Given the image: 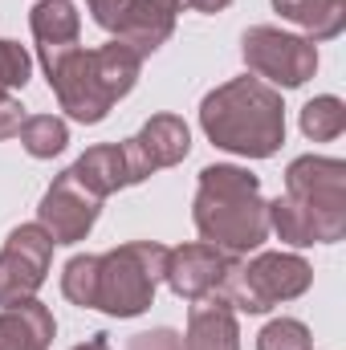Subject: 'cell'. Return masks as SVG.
Segmentation results:
<instances>
[{"mask_svg":"<svg viewBox=\"0 0 346 350\" xmlns=\"http://www.w3.org/2000/svg\"><path fill=\"white\" fill-rule=\"evenodd\" d=\"M269 232L285 245H334L346 237V163L302 155L285 167V196L269 204Z\"/></svg>","mask_w":346,"mask_h":350,"instance_id":"1","label":"cell"},{"mask_svg":"<svg viewBox=\"0 0 346 350\" xmlns=\"http://www.w3.org/2000/svg\"><path fill=\"white\" fill-rule=\"evenodd\" d=\"M191 220L204 245H216L228 257H245L269 241V204L261 179L232 163H212L200 172L191 200Z\"/></svg>","mask_w":346,"mask_h":350,"instance_id":"2","label":"cell"},{"mask_svg":"<svg viewBox=\"0 0 346 350\" xmlns=\"http://www.w3.org/2000/svg\"><path fill=\"white\" fill-rule=\"evenodd\" d=\"M200 126L204 135L232 155L269 159L285 143V102L281 90L261 78H232L200 102Z\"/></svg>","mask_w":346,"mask_h":350,"instance_id":"3","label":"cell"},{"mask_svg":"<svg viewBox=\"0 0 346 350\" xmlns=\"http://www.w3.org/2000/svg\"><path fill=\"white\" fill-rule=\"evenodd\" d=\"M168 253L155 241H131L98 257V301L94 310L110 318H139L168 273Z\"/></svg>","mask_w":346,"mask_h":350,"instance_id":"4","label":"cell"},{"mask_svg":"<svg viewBox=\"0 0 346 350\" xmlns=\"http://www.w3.org/2000/svg\"><path fill=\"white\" fill-rule=\"evenodd\" d=\"M314 285V269L297 253H257L253 261L232 257L220 281V297L241 314H269L281 301L302 297Z\"/></svg>","mask_w":346,"mask_h":350,"instance_id":"5","label":"cell"},{"mask_svg":"<svg viewBox=\"0 0 346 350\" xmlns=\"http://www.w3.org/2000/svg\"><path fill=\"white\" fill-rule=\"evenodd\" d=\"M41 70L49 78V90L57 94L62 110L78 122H102L114 106V94L102 82V70L94 62V49L74 45H41Z\"/></svg>","mask_w":346,"mask_h":350,"instance_id":"6","label":"cell"},{"mask_svg":"<svg viewBox=\"0 0 346 350\" xmlns=\"http://www.w3.org/2000/svg\"><path fill=\"white\" fill-rule=\"evenodd\" d=\"M241 53H245V66L273 90H297L318 74V45L310 37H297L273 25H253L241 37Z\"/></svg>","mask_w":346,"mask_h":350,"instance_id":"7","label":"cell"},{"mask_svg":"<svg viewBox=\"0 0 346 350\" xmlns=\"http://www.w3.org/2000/svg\"><path fill=\"white\" fill-rule=\"evenodd\" d=\"M53 261V241L41 224H16L0 249V310L37 297Z\"/></svg>","mask_w":346,"mask_h":350,"instance_id":"8","label":"cell"},{"mask_svg":"<svg viewBox=\"0 0 346 350\" xmlns=\"http://www.w3.org/2000/svg\"><path fill=\"white\" fill-rule=\"evenodd\" d=\"M98 212H102V196H94L78 179V172L70 167L45 187L41 208H37V224L49 232L53 245H78L98 224Z\"/></svg>","mask_w":346,"mask_h":350,"instance_id":"9","label":"cell"},{"mask_svg":"<svg viewBox=\"0 0 346 350\" xmlns=\"http://www.w3.org/2000/svg\"><path fill=\"white\" fill-rule=\"evenodd\" d=\"M228 261H232V257L220 253L216 245H204V241H196V245H179V249L168 253V273H163V281L172 285L175 297H183V301H200V297H208V293L220 289Z\"/></svg>","mask_w":346,"mask_h":350,"instance_id":"10","label":"cell"},{"mask_svg":"<svg viewBox=\"0 0 346 350\" xmlns=\"http://www.w3.org/2000/svg\"><path fill=\"white\" fill-rule=\"evenodd\" d=\"M179 8H183V0H131L114 41H122L139 57H151L159 45H168V37L175 33Z\"/></svg>","mask_w":346,"mask_h":350,"instance_id":"11","label":"cell"},{"mask_svg":"<svg viewBox=\"0 0 346 350\" xmlns=\"http://www.w3.org/2000/svg\"><path fill=\"white\" fill-rule=\"evenodd\" d=\"M183 350H241L237 310H232L220 293H208V297L191 301Z\"/></svg>","mask_w":346,"mask_h":350,"instance_id":"12","label":"cell"},{"mask_svg":"<svg viewBox=\"0 0 346 350\" xmlns=\"http://www.w3.org/2000/svg\"><path fill=\"white\" fill-rule=\"evenodd\" d=\"M53 314L37 297L0 310V350H49L53 342Z\"/></svg>","mask_w":346,"mask_h":350,"instance_id":"13","label":"cell"},{"mask_svg":"<svg viewBox=\"0 0 346 350\" xmlns=\"http://www.w3.org/2000/svg\"><path fill=\"white\" fill-rule=\"evenodd\" d=\"M135 147H139V155L147 159L151 172L175 167L191 151V131H187V122L179 114H151L143 122V131L135 135Z\"/></svg>","mask_w":346,"mask_h":350,"instance_id":"14","label":"cell"},{"mask_svg":"<svg viewBox=\"0 0 346 350\" xmlns=\"http://www.w3.org/2000/svg\"><path fill=\"white\" fill-rule=\"evenodd\" d=\"M74 172L102 200L114 196L118 187H131L135 183V172H131V159H127V147L122 143H98V147H90L86 155L74 163Z\"/></svg>","mask_w":346,"mask_h":350,"instance_id":"15","label":"cell"},{"mask_svg":"<svg viewBox=\"0 0 346 350\" xmlns=\"http://www.w3.org/2000/svg\"><path fill=\"white\" fill-rule=\"evenodd\" d=\"M273 8L310 41H330L346 29V0H273Z\"/></svg>","mask_w":346,"mask_h":350,"instance_id":"16","label":"cell"},{"mask_svg":"<svg viewBox=\"0 0 346 350\" xmlns=\"http://www.w3.org/2000/svg\"><path fill=\"white\" fill-rule=\"evenodd\" d=\"M29 29L37 45H74L82 33V16L74 0H37L29 12Z\"/></svg>","mask_w":346,"mask_h":350,"instance_id":"17","label":"cell"},{"mask_svg":"<svg viewBox=\"0 0 346 350\" xmlns=\"http://www.w3.org/2000/svg\"><path fill=\"white\" fill-rule=\"evenodd\" d=\"M16 139H21V147H25L33 159H53V155L66 151L70 126H66V118H57V114H29V118L21 122V131H16Z\"/></svg>","mask_w":346,"mask_h":350,"instance_id":"18","label":"cell"},{"mask_svg":"<svg viewBox=\"0 0 346 350\" xmlns=\"http://www.w3.org/2000/svg\"><path fill=\"white\" fill-rule=\"evenodd\" d=\"M346 131V102L334 94H322L302 106V135L314 143H334Z\"/></svg>","mask_w":346,"mask_h":350,"instance_id":"19","label":"cell"},{"mask_svg":"<svg viewBox=\"0 0 346 350\" xmlns=\"http://www.w3.org/2000/svg\"><path fill=\"white\" fill-rule=\"evenodd\" d=\"M62 293L74 306L94 310V301H98V257L94 253H78V257L66 261V269H62Z\"/></svg>","mask_w":346,"mask_h":350,"instance_id":"20","label":"cell"},{"mask_svg":"<svg viewBox=\"0 0 346 350\" xmlns=\"http://www.w3.org/2000/svg\"><path fill=\"white\" fill-rule=\"evenodd\" d=\"M314 338L306 330V322L297 318H273L257 334V350H310Z\"/></svg>","mask_w":346,"mask_h":350,"instance_id":"21","label":"cell"},{"mask_svg":"<svg viewBox=\"0 0 346 350\" xmlns=\"http://www.w3.org/2000/svg\"><path fill=\"white\" fill-rule=\"evenodd\" d=\"M29 74H33V57L25 53V45L0 41V98H4L8 90H25Z\"/></svg>","mask_w":346,"mask_h":350,"instance_id":"22","label":"cell"},{"mask_svg":"<svg viewBox=\"0 0 346 350\" xmlns=\"http://www.w3.org/2000/svg\"><path fill=\"white\" fill-rule=\"evenodd\" d=\"M86 8L94 12V25H102L106 33H118V25H122L131 0H86Z\"/></svg>","mask_w":346,"mask_h":350,"instance_id":"23","label":"cell"},{"mask_svg":"<svg viewBox=\"0 0 346 350\" xmlns=\"http://www.w3.org/2000/svg\"><path fill=\"white\" fill-rule=\"evenodd\" d=\"M131 350H183V334H175V330H168V326L143 330V334L131 338Z\"/></svg>","mask_w":346,"mask_h":350,"instance_id":"24","label":"cell"},{"mask_svg":"<svg viewBox=\"0 0 346 350\" xmlns=\"http://www.w3.org/2000/svg\"><path fill=\"white\" fill-rule=\"evenodd\" d=\"M25 118H29L25 106H21L12 94H4V98H0V143H4V139H16V131H21Z\"/></svg>","mask_w":346,"mask_h":350,"instance_id":"25","label":"cell"},{"mask_svg":"<svg viewBox=\"0 0 346 350\" xmlns=\"http://www.w3.org/2000/svg\"><path fill=\"white\" fill-rule=\"evenodd\" d=\"M187 8H196V12H220V8H228L232 0H183Z\"/></svg>","mask_w":346,"mask_h":350,"instance_id":"26","label":"cell"},{"mask_svg":"<svg viewBox=\"0 0 346 350\" xmlns=\"http://www.w3.org/2000/svg\"><path fill=\"white\" fill-rule=\"evenodd\" d=\"M74 350H110V342H106V334H94L90 342H82V347H74Z\"/></svg>","mask_w":346,"mask_h":350,"instance_id":"27","label":"cell"}]
</instances>
